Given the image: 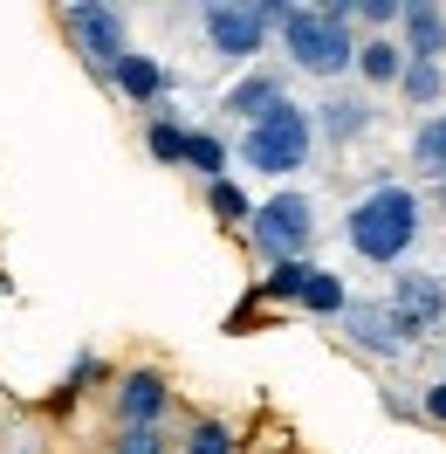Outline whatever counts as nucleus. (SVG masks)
I'll return each instance as SVG.
<instances>
[{"label": "nucleus", "instance_id": "nucleus-1", "mask_svg": "<svg viewBox=\"0 0 446 454\" xmlns=\"http://www.w3.org/2000/svg\"><path fill=\"white\" fill-rule=\"evenodd\" d=\"M419 227H426V200H419L412 186H371V193L343 214V241H350V255L391 269V262L412 255Z\"/></svg>", "mask_w": 446, "mask_h": 454}, {"label": "nucleus", "instance_id": "nucleus-2", "mask_svg": "<svg viewBox=\"0 0 446 454\" xmlns=\"http://www.w3.org/2000/svg\"><path fill=\"white\" fill-rule=\"evenodd\" d=\"M309 145H316V117H309L303 104H288V97H281L261 124L241 131V166L268 172V179H288V172L309 166Z\"/></svg>", "mask_w": 446, "mask_h": 454}, {"label": "nucleus", "instance_id": "nucleus-3", "mask_svg": "<svg viewBox=\"0 0 446 454\" xmlns=\"http://www.w3.org/2000/svg\"><path fill=\"white\" fill-rule=\"evenodd\" d=\"M281 49H288V62H296L303 76H323V83H336L343 69H358V42H350V28L330 21L323 7H288Z\"/></svg>", "mask_w": 446, "mask_h": 454}, {"label": "nucleus", "instance_id": "nucleus-4", "mask_svg": "<svg viewBox=\"0 0 446 454\" xmlns=\"http://www.w3.org/2000/svg\"><path fill=\"white\" fill-rule=\"evenodd\" d=\"M288 21V7L281 0H213L206 14H199V28L213 42V56L220 62H248L268 49V35Z\"/></svg>", "mask_w": 446, "mask_h": 454}, {"label": "nucleus", "instance_id": "nucleus-5", "mask_svg": "<svg viewBox=\"0 0 446 454\" xmlns=\"http://www.w3.org/2000/svg\"><path fill=\"white\" fill-rule=\"evenodd\" d=\"M248 241L261 248V255L275 262H309V241H316V200L309 193H275V200H261L254 207V221H248Z\"/></svg>", "mask_w": 446, "mask_h": 454}, {"label": "nucleus", "instance_id": "nucleus-6", "mask_svg": "<svg viewBox=\"0 0 446 454\" xmlns=\"http://www.w3.org/2000/svg\"><path fill=\"white\" fill-rule=\"evenodd\" d=\"M62 35L76 42V56H83L96 76H117V62L131 56V28H124V14L104 7V0H69V7H62Z\"/></svg>", "mask_w": 446, "mask_h": 454}, {"label": "nucleus", "instance_id": "nucleus-7", "mask_svg": "<svg viewBox=\"0 0 446 454\" xmlns=\"http://www.w3.org/2000/svg\"><path fill=\"white\" fill-rule=\"evenodd\" d=\"M261 296H275V303H303L309 317H343L350 310V296L336 283L330 269H316V262H281L261 276Z\"/></svg>", "mask_w": 446, "mask_h": 454}, {"label": "nucleus", "instance_id": "nucleus-8", "mask_svg": "<svg viewBox=\"0 0 446 454\" xmlns=\"http://www.w3.org/2000/svg\"><path fill=\"white\" fill-rule=\"evenodd\" d=\"M391 310H398V324H405L412 338H426L433 324H446V283L426 276V269H405V276L391 283Z\"/></svg>", "mask_w": 446, "mask_h": 454}, {"label": "nucleus", "instance_id": "nucleus-9", "mask_svg": "<svg viewBox=\"0 0 446 454\" xmlns=\"http://www.w3.org/2000/svg\"><path fill=\"white\" fill-rule=\"evenodd\" d=\"M343 331H350V344L371 351V358H398V351L412 344V331L398 324L391 303H350V310H343Z\"/></svg>", "mask_w": 446, "mask_h": 454}, {"label": "nucleus", "instance_id": "nucleus-10", "mask_svg": "<svg viewBox=\"0 0 446 454\" xmlns=\"http://www.w3.org/2000/svg\"><path fill=\"white\" fill-rule=\"evenodd\" d=\"M165 406H172V386L151 365H138V372L117 379V420H124V427H158Z\"/></svg>", "mask_w": 446, "mask_h": 454}, {"label": "nucleus", "instance_id": "nucleus-11", "mask_svg": "<svg viewBox=\"0 0 446 454\" xmlns=\"http://www.w3.org/2000/svg\"><path fill=\"white\" fill-rule=\"evenodd\" d=\"M398 28H405V62H440L446 56V14L433 0H405Z\"/></svg>", "mask_w": 446, "mask_h": 454}, {"label": "nucleus", "instance_id": "nucleus-12", "mask_svg": "<svg viewBox=\"0 0 446 454\" xmlns=\"http://www.w3.org/2000/svg\"><path fill=\"white\" fill-rule=\"evenodd\" d=\"M275 104H281V76H275V69H248V76H241V83L220 97V111L241 117V124H261Z\"/></svg>", "mask_w": 446, "mask_h": 454}, {"label": "nucleus", "instance_id": "nucleus-13", "mask_svg": "<svg viewBox=\"0 0 446 454\" xmlns=\"http://www.w3.org/2000/svg\"><path fill=\"white\" fill-rule=\"evenodd\" d=\"M371 97H343V90H336V97H323V104H316V131H323V138L330 145H350V138H364V131H371Z\"/></svg>", "mask_w": 446, "mask_h": 454}, {"label": "nucleus", "instance_id": "nucleus-14", "mask_svg": "<svg viewBox=\"0 0 446 454\" xmlns=\"http://www.w3.org/2000/svg\"><path fill=\"white\" fill-rule=\"evenodd\" d=\"M358 76L371 90H385L405 76V42H391V35H371V42H358Z\"/></svg>", "mask_w": 446, "mask_h": 454}, {"label": "nucleus", "instance_id": "nucleus-15", "mask_svg": "<svg viewBox=\"0 0 446 454\" xmlns=\"http://www.w3.org/2000/svg\"><path fill=\"white\" fill-rule=\"evenodd\" d=\"M111 83L124 90L131 104H158V97H165V69H158L151 56H138V49H131V56L117 62V76H111Z\"/></svg>", "mask_w": 446, "mask_h": 454}, {"label": "nucleus", "instance_id": "nucleus-16", "mask_svg": "<svg viewBox=\"0 0 446 454\" xmlns=\"http://www.w3.org/2000/svg\"><path fill=\"white\" fill-rule=\"evenodd\" d=\"M398 97H405L412 111H440V97H446V69H440V62H405V76H398Z\"/></svg>", "mask_w": 446, "mask_h": 454}, {"label": "nucleus", "instance_id": "nucleus-17", "mask_svg": "<svg viewBox=\"0 0 446 454\" xmlns=\"http://www.w3.org/2000/svg\"><path fill=\"white\" fill-rule=\"evenodd\" d=\"M412 166L426 172V179H446V111H433L426 124H419V138H412Z\"/></svg>", "mask_w": 446, "mask_h": 454}, {"label": "nucleus", "instance_id": "nucleus-18", "mask_svg": "<svg viewBox=\"0 0 446 454\" xmlns=\"http://www.w3.org/2000/svg\"><path fill=\"white\" fill-rule=\"evenodd\" d=\"M144 145H151V159H158V166H186V124L151 117V124H144Z\"/></svg>", "mask_w": 446, "mask_h": 454}, {"label": "nucleus", "instance_id": "nucleus-19", "mask_svg": "<svg viewBox=\"0 0 446 454\" xmlns=\"http://www.w3.org/2000/svg\"><path fill=\"white\" fill-rule=\"evenodd\" d=\"M186 166L206 172V179H227V145L213 131H186Z\"/></svg>", "mask_w": 446, "mask_h": 454}, {"label": "nucleus", "instance_id": "nucleus-20", "mask_svg": "<svg viewBox=\"0 0 446 454\" xmlns=\"http://www.w3.org/2000/svg\"><path fill=\"white\" fill-rule=\"evenodd\" d=\"M206 207H213V214H220V221H254V207H248V193H241V186H234V179H213V186H206Z\"/></svg>", "mask_w": 446, "mask_h": 454}, {"label": "nucleus", "instance_id": "nucleus-21", "mask_svg": "<svg viewBox=\"0 0 446 454\" xmlns=\"http://www.w3.org/2000/svg\"><path fill=\"white\" fill-rule=\"evenodd\" d=\"M186 454H241V441H234L220 420H199L193 434H186Z\"/></svg>", "mask_w": 446, "mask_h": 454}, {"label": "nucleus", "instance_id": "nucleus-22", "mask_svg": "<svg viewBox=\"0 0 446 454\" xmlns=\"http://www.w3.org/2000/svg\"><path fill=\"white\" fill-rule=\"evenodd\" d=\"M398 14H405V0H358V21H364L371 35H378V28H391Z\"/></svg>", "mask_w": 446, "mask_h": 454}, {"label": "nucleus", "instance_id": "nucleus-23", "mask_svg": "<svg viewBox=\"0 0 446 454\" xmlns=\"http://www.w3.org/2000/svg\"><path fill=\"white\" fill-rule=\"evenodd\" d=\"M117 454H165V441H158V427H124Z\"/></svg>", "mask_w": 446, "mask_h": 454}, {"label": "nucleus", "instance_id": "nucleus-24", "mask_svg": "<svg viewBox=\"0 0 446 454\" xmlns=\"http://www.w3.org/2000/svg\"><path fill=\"white\" fill-rule=\"evenodd\" d=\"M426 413H433V420L446 427V379H440V386H433V393H426Z\"/></svg>", "mask_w": 446, "mask_h": 454}, {"label": "nucleus", "instance_id": "nucleus-25", "mask_svg": "<svg viewBox=\"0 0 446 454\" xmlns=\"http://www.w3.org/2000/svg\"><path fill=\"white\" fill-rule=\"evenodd\" d=\"M440 207H446V179H440Z\"/></svg>", "mask_w": 446, "mask_h": 454}]
</instances>
